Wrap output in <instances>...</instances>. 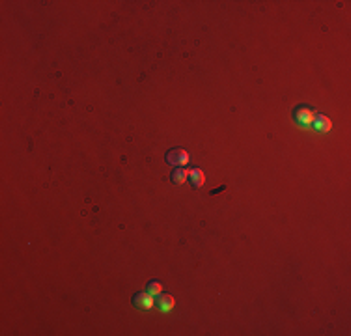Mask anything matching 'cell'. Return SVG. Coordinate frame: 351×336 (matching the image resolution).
I'll return each mask as SVG.
<instances>
[{
	"label": "cell",
	"instance_id": "1",
	"mask_svg": "<svg viewBox=\"0 0 351 336\" xmlns=\"http://www.w3.org/2000/svg\"><path fill=\"white\" fill-rule=\"evenodd\" d=\"M316 110L310 109V107H299V109L293 112V120L295 124L301 127V129H312V124L316 120Z\"/></svg>",
	"mask_w": 351,
	"mask_h": 336
},
{
	"label": "cell",
	"instance_id": "2",
	"mask_svg": "<svg viewBox=\"0 0 351 336\" xmlns=\"http://www.w3.org/2000/svg\"><path fill=\"white\" fill-rule=\"evenodd\" d=\"M189 161H191V155H189L187 150H183V148H174V150H170L166 153V163L170 166H176V168L187 166Z\"/></svg>",
	"mask_w": 351,
	"mask_h": 336
},
{
	"label": "cell",
	"instance_id": "3",
	"mask_svg": "<svg viewBox=\"0 0 351 336\" xmlns=\"http://www.w3.org/2000/svg\"><path fill=\"white\" fill-rule=\"evenodd\" d=\"M133 304H135L138 310L148 312V310H152L153 306H155V297H153L152 293H148V291H142V293H137L133 297Z\"/></svg>",
	"mask_w": 351,
	"mask_h": 336
},
{
	"label": "cell",
	"instance_id": "4",
	"mask_svg": "<svg viewBox=\"0 0 351 336\" xmlns=\"http://www.w3.org/2000/svg\"><path fill=\"white\" fill-rule=\"evenodd\" d=\"M155 306L159 308V312H163V314H170V312L176 308V299H174L172 295L161 293L157 297V301H155Z\"/></svg>",
	"mask_w": 351,
	"mask_h": 336
},
{
	"label": "cell",
	"instance_id": "5",
	"mask_svg": "<svg viewBox=\"0 0 351 336\" xmlns=\"http://www.w3.org/2000/svg\"><path fill=\"white\" fill-rule=\"evenodd\" d=\"M312 129L319 133V135H325V133H329L332 129V122H330L329 116H325V114H316V120H314V124H312Z\"/></svg>",
	"mask_w": 351,
	"mask_h": 336
},
{
	"label": "cell",
	"instance_id": "6",
	"mask_svg": "<svg viewBox=\"0 0 351 336\" xmlns=\"http://www.w3.org/2000/svg\"><path fill=\"white\" fill-rule=\"evenodd\" d=\"M189 181H191V185L194 187V189H200V187L206 183V174L200 170V168H191L189 170Z\"/></svg>",
	"mask_w": 351,
	"mask_h": 336
},
{
	"label": "cell",
	"instance_id": "7",
	"mask_svg": "<svg viewBox=\"0 0 351 336\" xmlns=\"http://www.w3.org/2000/svg\"><path fill=\"white\" fill-rule=\"evenodd\" d=\"M187 178H189V170L187 168H176V170L172 172V181L176 183V185H183V183H187Z\"/></svg>",
	"mask_w": 351,
	"mask_h": 336
},
{
	"label": "cell",
	"instance_id": "8",
	"mask_svg": "<svg viewBox=\"0 0 351 336\" xmlns=\"http://www.w3.org/2000/svg\"><path fill=\"white\" fill-rule=\"evenodd\" d=\"M163 289H165V286H163L161 282L153 280V282H150V284H148V289H146V291H148V293H152L153 297H159V295L163 293Z\"/></svg>",
	"mask_w": 351,
	"mask_h": 336
}]
</instances>
